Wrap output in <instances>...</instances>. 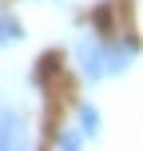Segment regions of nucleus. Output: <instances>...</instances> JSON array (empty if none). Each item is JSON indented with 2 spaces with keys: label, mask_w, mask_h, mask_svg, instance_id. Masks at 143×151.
Listing matches in <instances>:
<instances>
[{
  "label": "nucleus",
  "mask_w": 143,
  "mask_h": 151,
  "mask_svg": "<svg viewBox=\"0 0 143 151\" xmlns=\"http://www.w3.org/2000/svg\"><path fill=\"white\" fill-rule=\"evenodd\" d=\"M75 60H80V72L88 76V80H103L107 76V44H99L96 36H80Z\"/></svg>",
  "instance_id": "f257e3e1"
},
{
  "label": "nucleus",
  "mask_w": 143,
  "mask_h": 151,
  "mask_svg": "<svg viewBox=\"0 0 143 151\" xmlns=\"http://www.w3.org/2000/svg\"><path fill=\"white\" fill-rule=\"evenodd\" d=\"M0 151H32V139H28V127L16 111H4L0 115Z\"/></svg>",
  "instance_id": "f03ea898"
},
{
  "label": "nucleus",
  "mask_w": 143,
  "mask_h": 151,
  "mask_svg": "<svg viewBox=\"0 0 143 151\" xmlns=\"http://www.w3.org/2000/svg\"><path fill=\"white\" fill-rule=\"evenodd\" d=\"M135 52H139L135 40H127V44H123V40L119 44H107V76H123L131 68V60H135Z\"/></svg>",
  "instance_id": "7ed1b4c3"
},
{
  "label": "nucleus",
  "mask_w": 143,
  "mask_h": 151,
  "mask_svg": "<svg viewBox=\"0 0 143 151\" xmlns=\"http://www.w3.org/2000/svg\"><path fill=\"white\" fill-rule=\"evenodd\" d=\"M20 36H24L20 20H16V16H8V12H0V48L16 44V40H20Z\"/></svg>",
  "instance_id": "20e7f679"
},
{
  "label": "nucleus",
  "mask_w": 143,
  "mask_h": 151,
  "mask_svg": "<svg viewBox=\"0 0 143 151\" xmlns=\"http://www.w3.org/2000/svg\"><path fill=\"white\" fill-rule=\"evenodd\" d=\"M80 135L99 139V111H96L91 104H80Z\"/></svg>",
  "instance_id": "39448f33"
},
{
  "label": "nucleus",
  "mask_w": 143,
  "mask_h": 151,
  "mask_svg": "<svg viewBox=\"0 0 143 151\" xmlns=\"http://www.w3.org/2000/svg\"><path fill=\"white\" fill-rule=\"evenodd\" d=\"M56 151H83V139H80V131H68V127H64L60 135H56Z\"/></svg>",
  "instance_id": "423d86ee"
}]
</instances>
